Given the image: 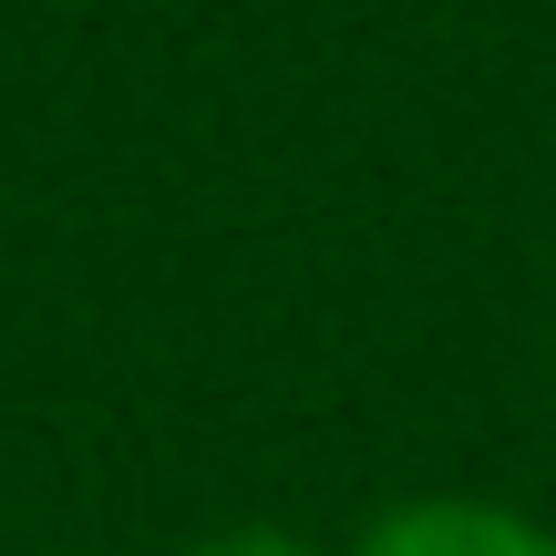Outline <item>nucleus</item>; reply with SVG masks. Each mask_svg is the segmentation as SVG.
<instances>
[{"label":"nucleus","instance_id":"obj_1","mask_svg":"<svg viewBox=\"0 0 556 556\" xmlns=\"http://www.w3.org/2000/svg\"><path fill=\"white\" fill-rule=\"evenodd\" d=\"M351 556H556V526L495 495H402L361 526Z\"/></svg>","mask_w":556,"mask_h":556},{"label":"nucleus","instance_id":"obj_2","mask_svg":"<svg viewBox=\"0 0 556 556\" xmlns=\"http://www.w3.org/2000/svg\"><path fill=\"white\" fill-rule=\"evenodd\" d=\"M186 556H330V546L289 536V526H217V536H197Z\"/></svg>","mask_w":556,"mask_h":556}]
</instances>
